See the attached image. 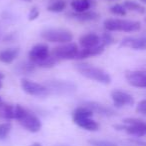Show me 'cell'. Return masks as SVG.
I'll return each mask as SVG.
<instances>
[{"label":"cell","instance_id":"cell-1","mask_svg":"<svg viewBox=\"0 0 146 146\" xmlns=\"http://www.w3.org/2000/svg\"><path fill=\"white\" fill-rule=\"evenodd\" d=\"M75 69L79 74L93 81L103 84H109L111 82V77L103 69L98 68L88 63H78L75 65Z\"/></svg>","mask_w":146,"mask_h":146},{"label":"cell","instance_id":"cell-2","mask_svg":"<svg viewBox=\"0 0 146 146\" xmlns=\"http://www.w3.org/2000/svg\"><path fill=\"white\" fill-rule=\"evenodd\" d=\"M104 28L109 32L113 31H123V32H135L141 28V24L138 21L128 20V19L109 18L103 23Z\"/></svg>","mask_w":146,"mask_h":146},{"label":"cell","instance_id":"cell-3","mask_svg":"<svg viewBox=\"0 0 146 146\" xmlns=\"http://www.w3.org/2000/svg\"><path fill=\"white\" fill-rule=\"evenodd\" d=\"M41 37L49 42L60 43V44L71 42L73 39V35L70 31L59 28L45 29L41 32Z\"/></svg>","mask_w":146,"mask_h":146},{"label":"cell","instance_id":"cell-4","mask_svg":"<svg viewBox=\"0 0 146 146\" xmlns=\"http://www.w3.org/2000/svg\"><path fill=\"white\" fill-rule=\"evenodd\" d=\"M78 52L79 49L77 45L73 42H68L53 48L52 55L58 60H70V59H76Z\"/></svg>","mask_w":146,"mask_h":146},{"label":"cell","instance_id":"cell-5","mask_svg":"<svg viewBox=\"0 0 146 146\" xmlns=\"http://www.w3.org/2000/svg\"><path fill=\"white\" fill-rule=\"evenodd\" d=\"M50 91V94H70L76 91V85L73 82L65 80H49L44 84Z\"/></svg>","mask_w":146,"mask_h":146},{"label":"cell","instance_id":"cell-6","mask_svg":"<svg viewBox=\"0 0 146 146\" xmlns=\"http://www.w3.org/2000/svg\"><path fill=\"white\" fill-rule=\"evenodd\" d=\"M21 88L25 93L32 96H37V97H44L50 94L49 89L43 84H39L36 82L29 80L27 78H23L21 80Z\"/></svg>","mask_w":146,"mask_h":146},{"label":"cell","instance_id":"cell-7","mask_svg":"<svg viewBox=\"0 0 146 146\" xmlns=\"http://www.w3.org/2000/svg\"><path fill=\"white\" fill-rule=\"evenodd\" d=\"M18 122L27 131L32 132V133L38 132L41 129V127H42V123H41L40 119L35 114L29 112L28 110H26L24 115L18 120Z\"/></svg>","mask_w":146,"mask_h":146},{"label":"cell","instance_id":"cell-8","mask_svg":"<svg viewBox=\"0 0 146 146\" xmlns=\"http://www.w3.org/2000/svg\"><path fill=\"white\" fill-rule=\"evenodd\" d=\"M111 98L115 107H123V106L133 105L134 98L127 92L121 90H114L111 92Z\"/></svg>","mask_w":146,"mask_h":146},{"label":"cell","instance_id":"cell-9","mask_svg":"<svg viewBox=\"0 0 146 146\" xmlns=\"http://www.w3.org/2000/svg\"><path fill=\"white\" fill-rule=\"evenodd\" d=\"M127 82L133 87L146 88V72L143 71H128L125 74Z\"/></svg>","mask_w":146,"mask_h":146},{"label":"cell","instance_id":"cell-10","mask_svg":"<svg viewBox=\"0 0 146 146\" xmlns=\"http://www.w3.org/2000/svg\"><path fill=\"white\" fill-rule=\"evenodd\" d=\"M50 55L49 53V48L46 44H37L31 48V50L28 53L29 60L32 63H36L38 61H41L43 59L47 58Z\"/></svg>","mask_w":146,"mask_h":146},{"label":"cell","instance_id":"cell-11","mask_svg":"<svg viewBox=\"0 0 146 146\" xmlns=\"http://www.w3.org/2000/svg\"><path fill=\"white\" fill-rule=\"evenodd\" d=\"M83 105L89 108L93 113H97L99 115L106 116V117H111V116L116 115V111L114 109H112L111 107H109L107 105L98 103V102L87 101V102H84Z\"/></svg>","mask_w":146,"mask_h":146},{"label":"cell","instance_id":"cell-12","mask_svg":"<svg viewBox=\"0 0 146 146\" xmlns=\"http://www.w3.org/2000/svg\"><path fill=\"white\" fill-rule=\"evenodd\" d=\"M121 47H129L136 50L146 49V36L140 37H126L120 43Z\"/></svg>","mask_w":146,"mask_h":146},{"label":"cell","instance_id":"cell-13","mask_svg":"<svg viewBox=\"0 0 146 146\" xmlns=\"http://www.w3.org/2000/svg\"><path fill=\"white\" fill-rule=\"evenodd\" d=\"M79 44L82 48H93L101 44V37L93 32L86 33L80 37Z\"/></svg>","mask_w":146,"mask_h":146},{"label":"cell","instance_id":"cell-14","mask_svg":"<svg viewBox=\"0 0 146 146\" xmlns=\"http://www.w3.org/2000/svg\"><path fill=\"white\" fill-rule=\"evenodd\" d=\"M68 15L70 18L75 19L77 21H81V22H88V21H94L97 20L99 18V14L97 12L94 11H83V12H70L68 13Z\"/></svg>","mask_w":146,"mask_h":146},{"label":"cell","instance_id":"cell-15","mask_svg":"<svg viewBox=\"0 0 146 146\" xmlns=\"http://www.w3.org/2000/svg\"><path fill=\"white\" fill-rule=\"evenodd\" d=\"M104 47H105V45L101 43L100 45L93 47V48H83L79 50L77 56H76V59L80 60V59H85L92 56H96V55H100L104 51Z\"/></svg>","mask_w":146,"mask_h":146},{"label":"cell","instance_id":"cell-16","mask_svg":"<svg viewBox=\"0 0 146 146\" xmlns=\"http://www.w3.org/2000/svg\"><path fill=\"white\" fill-rule=\"evenodd\" d=\"M19 53H20V50L17 47L4 49L0 52V61L3 63H6V64L12 63L18 57Z\"/></svg>","mask_w":146,"mask_h":146},{"label":"cell","instance_id":"cell-17","mask_svg":"<svg viewBox=\"0 0 146 146\" xmlns=\"http://www.w3.org/2000/svg\"><path fill=\"white\" fill-rule=\"evenodd\" d=\"M74 123L77 124L79 127L83 128L84 130H87V131H97L99 129L98 122L93 120L91 117L82 118V119L76 120V121H74Z\"/></svg>","mask_w":146,"mask_h":146},{"label":"cell","instance_id":"cell-18","mask_svg":"<svg viewBox=\"0 0 146 146\" xmlns=\"http://www.w3.org/2000/svg\"><path fill=\"white\" fill-rule=\"evenodd\" d=\"M15 118V107L10 104L0 102V119L10 120Z\"/></svg>","mask_w":146,"mask_h":146},{"label":"cell","instance_id":"cell-19","mask_svg":"<svg viewBox=\"0 0 146 146\" xmlns=\"http://www.w3.org/2000/svg\"><path fill=\"white\" fill-rule=\"evenodd\" d=\"M93 112L89 109L86 106H79V107L76 108L72 113V119L73 121H76V120L82 119V118H88L92 117L93 116Z\"/></svg>","mask_w":146,"mask_h":146},{"label":"cell","instance_id":"cell-20","mask_svg":"<svg viewBox=\"0 0 146 146\" xmlns=\"http://www.w3.org/2000/svg\"><path fill=\"white\" fill-rule=\"evenodd\" d=\"M35 68H36V65L31 61H23L17 64L15 70L18 72V74H30L34 72Z\"/></svg>","mask_w":146,"mask_h":146},{"label":"cell","instance_id":"cell-21","mask_svg":"<svg viewBox=\"0 0 146 146\" xmlns=\"http://www.w3.org/2000/svg\"><path fill=\"white\" fill-rule=\"evenodd\" d=\"M71 7L75 12H83L89 10L91 2L90 0H73L71 2Z\"/></svg>","mask_w":146,"mask_h":146},{"label":"cell","instance_id":"cell-22","mask_svg":"<svg viewBox=\"0 0 146 146\" xmlns=\"http://www.w3.org/2000/svg\"><path fill=\"white\" fill-rule=\"evenodd\" d=\"M123 6L126 8V10L133 11V12L139 13V14H143L145 13L146 9L144 6H142L141 4L135 2V1H132V0H127L123 3Z\"/></svg>","mask_w":146,"mask_h":146},{"label":"cell","instance_id":"cell-23","mask_svg":"<svg viewBox=\"0 0 146 146\" xmlns=\"http://www.w3.org/2000/svg\"><path fill=\"white\" fill-rule=\"evenodd\" d=\"M66 7V2L64 0H54L47 6V10L50 12L59 13L62 12Z\"/></svg>","mask_w":146,"mask_h":146},{"label":"cell","instance_id":"cell-24","mask_svg":"<svg viewBox=\"0 0 146 146\" xmlns=\"http://www.w3.org/2000/svg\"><path fill=\"white\" fill-rule=\"evenodd\" d=\"M57 61H58V59H57L56 57H54L53 55H49L47 58L36 62L35 65L38 67H41V68H52V67L55 66Z\"/></svg>","mask_w":146,"mask_h":146},{"label":"cell","instance_id":"cell-25","mask_svg":"<svg viewBox=\"0 0 146 146\" xmlns=\"http://www.w3.org/2000/svg\"><path fill=\"white\" fill-rule=\"evenodd\" d=\"M11 129H12V125L10 122H3L0 123V140H4L9 135Z\"/></svg>","mask_w":146,"mask_h":146},{"label":"cell","instance_id":"cell-26","mask_svg":"<svg viewBox=\"0 0 146 146\" xmlns=\"http://www.w3.org/2000/svg\"><path fill=\"white\" fill-rule=\"evenodd\" d=\"M123 123L132 124V125H135V126H137V127L141 128V129L143 130L144 134L146 135V122L143 121V120L136 119V118H126V119L123 120Z\"/></svg>","mask_w":146,"mask_h":146},{"label":"cell","instance_id":"cell-27","mask_svg":"<svg viewBox=\"0 0 146 146\" xmlns=\"http://www.w3.org/2000/svg\"><path fill=\"white\" fill-rule=\"evenodd\" d=\"M110 12L113 13L114 15H118V16H125L126 13H127V10L126 8L121 4H115L113 6L110 7Z\"/></svg>","mask_w":146,"mask_h":146},{"label":"cell","instance_id":"cell-28","mask_svg":"<svg viewBox=\"0 0 146 146\" xmlns=\"http://www.w3.org/2000/svg\"><path fill=\"white\" fill-rule=\"evenodd\" d=\"M90 146H118L116 143L108 140H99V139H91L88 141Z\"/></svg>","mask_w":146,"mask_h":146},{"label":"cell","instance_id":"cell-29","mask_svg":"<svg viewBox=\"0 0 146 146\" xmlns=\"http://www.w3.org/2000/svg\"><path fill=\"white\" fill-rule=\"evenodd\" d=\"M113 42H114V38H113V36L109 33V31L102 34V36H101V43L102 44H104L106 46V45L112 44Z\"/></svg>","mask_w":146,"mask_h":146},{"label":"cell","instance_id":"cell-30","mask_svg":"<svg viewBox=\"0 0 146 146\" xmlns=\"http://www.w3.org/2000/svg\"><path fill=\"white\" fill-rule=\"evenodd\" d=\"M136 111L139 114L146 115V99L141 100V101L137 104V106H136Z\"/></svg>","mask_w":146,"mask_h":146},{"label":"cell","instance_id":"cell-31","mask_svg":"<svg viewBox=\"0 0 146 146\" xmlns=\"http://www.w3.org/2000/svg\"><path fill=\"white\" fill-rule=\"evenodd\" d=\"M38 16H39V10L36 7H33V8H31L30 12H29V14H28V20H30V21L35 20Z\"/></svg>","mask_w":146,"mask_h":146},{"label":"cell","instance_id":"cell-32","mask_svg":"<svg viewBox=\"0 0 146 146\" xmlns=\"http://www.w3.org/2000/svg\"><path fill=\"white\" fill-rule=\"evenodd\" d=\"M3 78H4V75L0 72V89H1V87H2V79Z\"/></svg>","mask_w":146,"mask_h":146},{"label":"cell","instance_id":"cell-33","mask_svg":"<svg viewBox=\"0 0 146 146\" xmlns=\"http://www.w3.org/2000/svg\"><path fill=\"white\" fill-rule=\"evenodd\" d=\"M30 146H42L40 143H38V142H34V143H32Z\"/></svg>","mask_w":146,"mask_h":146},{"label":"cell","instance_id":"cell-34","mask_svg":"<svg viewBox=\"0 0 146 146\" xmlns=\"http://www.w3.org/2000/svg\"><path fill=\"white\" fill-rule=\"evenodd\" d=\"M140 1H141V2H143V3H145V4H146V0H140Z\"/></svg>","mask_w":146,"mask_h":146},{"label":"cell","instance_id":"cell-35","mask_svg":"<svg viewBox=\"0 0 146 146\" xmlns=\"http://www.w3.org/2000/svg\"><path fill=\"white\" fill-rule=\"evenodd\" d=\"M56 146H66V145H56Z\"/></svg>","mask_w":146,"mask_h":146},{"label":"cell","instance_id":"cell-36","mask_svg":"<svg viewBox=\"0 0 146 146\" xmlns=\"http://www.w3.org/2000/svg\"><path fill=\"white\" fill-rule=\"evenodd\" d=\"M23 1H30V0H23Z\"/></svg>","mask_w":146,"mask_h":146},{"label":"cell","instance_id":"cell-37","mask_svg":"<svg viewBox=\"0 0 146 146\" xmlns=\"http://www.w3.org/2000/svg\"><path fill=\"white\" fill-rule=\"evenodd\" d=\"M0 102H2V100H1V97H0Z\"/></svg>","mask_w":146,"mask_h":146},{"label":"cell","instance_id":"cell-38","mask_svg":"<svg viewBox=\"0 0 146 146\" xmlns=\"http://www.w3.org/2000/svg\"><path fill=\"white\" fill-rule=\"evenodd\" d=\"M145 21H146V18H145Z\"/></svg>","mask_w":146,"mask_h":146}]
</instances>
